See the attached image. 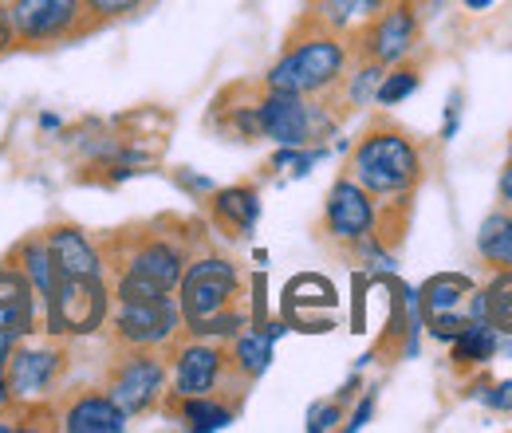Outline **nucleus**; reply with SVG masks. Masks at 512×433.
Here are the masks:
<instances>
[{"label": "nucleus", "instance_id": "f257e3e1", "mask_svg": "<svg viewBox=\"0 0 512 433\" xmlns=\"http://www.w3.org/2000/svg\"><path fill=\"white\" fill-rule=\"evenodd\" d=\"M422 158L418 146L398 130H375L367 134L351 154V178L371 197H394L418 182Z\"/></svg>", "mask_w": 512, "mask_h": 433}, {"label": "nucleus", "instance_id": "f03ea898", "mask_svg": "<svg viewBox=\"0 0 512 433\" xmlns=\"http://www.w3.org/2000/svg\"><path fill=\"white\" fill-rule=\"evenodd\" d=\"M347 71V48L331 36L316 32L300 44H292L280 60L268 67L264 83L268 91H292V95H323L327 87H335Z\"/></svg>", "mask_w": 512, "mask_h": 433}, {"label": "nucleus", "instance_id": "7ed1b4c3", "mask_svg": "<svg viewBox=\"0 0 512 433\" xmlns=\"http://www.w3.org/2000/svg\"><path fill=\"white\" fill-rule=\"evenodd\" d=\"M48 308V331L52 335H95L111 315V292L103 276H60Z\"/></svg>", "mask_w": 512, "mask_h": 433}, {"label": "nucleus", "instance_id": "20e7f679", "mask_svg": "<svg viewBox=\"0 0 512 433\" xmlns=\"http://www.w3.org/2000/svg\"><path fill=\"white\" fill-rule=\"evenodd\" d=\"M237 288H241L237 264L225 256H201V260L186 264V272L178 280V308H182L186 327L229 308Z\"/></svg>", "mask_w": 512, "mask_h": 433}, {"label": "nucleus", "instance_id": "39448f33", "mask_svg": "<svg viewBox=\"0 0 512 433\" xmlns=\"http://www.w3.org/2000/svg\"><path fill=\"white\" fill-rule=\"evenodd\" d=\"M186 272V252L174 241H146L127 260L115 300H154V296H170L178 288Z\"/></svg>", "mask_w": 512, "mask_h": 433}, {"label": "nucleus", "instance_id": "423d86ee", "mask_svg": "<svg viewBox=\"0 0 512 433\" xmlns=\"http://www.w3.org/2000/svg\"><path fill=\"white\" fill-rule=\"evenodd\" d=\"M256 123L260 134L272 138L276 146H308L327 130V115L320 107L308 103V95H292V91H268L256 103Z\"/></svg>", "mask_w": 512, "mask_h": 433}, {"label": "nucleus", "instance_id": "0eeeda50", "mask_svg": "<svg viewBox=\"0 0 512 433\" xmlns=\"http://www.w3.org/2000/svg\"><path fill=\"white\" fill-rule=\"evenodd\" d=\"M115 339L130 351H154L174 339L182 327V308L174 296H154V300H119L115 304Z\"/></svg>", "mask_w": 512, "mask_h": 433}, {"label": "nucleus", "instance_id": "6e6552de", "mask_svg": "<svg viewBox=\"0 0 512 433\" xmlns=\"http://www.w3.org/2000/svg\"><path fill=\"white\" fill-rule=\"evenodd\" d=\"M4 16L20 44H56L79 32L83 0H8Z\"/></svg>", "mask_w": 512, "mask_h": 433}, {"label": "nucleus", "instance_id": "1a4fd4ad", "mask_svg": "<svg viewBox=\"0 0 512 433\" xmlns=\"http://www.w3.org/2000/svg\"><path fill=\"white\" fill-rule=\"evenodd\" d=\"M162 390H166V367H162V359L150 355V351H134V355H127V359L115 367L111 382H107L111 402H115L127 418L146 414V410L162 398Z\"/></svg>", "mask_w": 512, "mask_h": 433}, {"label": "nucleus", "instance_id": "9d476101", "mask_svg": "<svg viewBox=\"0 0 512 433\" xmlns=\"http://www.w3.org/2000/svg\"><path fill=\"white\" fill-rule=\"evenodd\" d=\"M64 371V351L60 347H12L8 355V394L16 406H36L44 402Z\"/></svg>", "mask_w": 512, "mask_h": 433}, {"label": "nucleus", "instance_id": "9b49d317", "mask_svg": "<svg viewBox=\"0 0 512 433\" xmlns=\"http://www.w3.org/2000/svg\"><path fill=\"white\" fill-rule=\"evenodd\" d=\"M418 44V12L410 0H390L383 12L371 20L367 36H363V48H367V60L383 63V67H394L402 63Z\"/></svg>", "mask_w": 512, "mask_h": 433}, {"label": "nucleus", "instance_id": "f8f14e48", "mask_svg": "<svg viewBox=\"0 0 512 433\" xmlns=\"http://www.w3.org/2000/svg\"><path fill=\"white\" fill-rule=\"evenodd\" d=\"M323 225L335 241H347V245H359L363 237H371L375 229V197L359 186L355 178H339L331 193H327V205H323Z\"/></svg>", "mask_w": 512, "mask_h": 433}, {"label": "nucleus", "instance_id": "ddd939ff", "mask_svg": "<svg viewBox=\"0 0 512 433\" xmlns=\"http://www.w3.org/2000/svg\"><path fill=\"white\" fill-rule=\"evenodd\" d=\"M225 374V355L221 347L197 339L190 347L178 351L174 359V394L178 398H201V394H213L217 382Z\"/></svg>", "mask_w": 512, "mask_h": 433}, {"label": "nucleus", "instance_id": "4468645a", "mask_svg": "<svg viewBox=\"0 0 512 433\" xmlns=\"http://www.w3.org/2000/svg\"><path fill=\"white\" fill-rule=\"evenodd\" d=\"M44 245L56 256L60 276H103V256L79 225H56L44 233Z\"/></svg>", "mask_w": 512, "mask_h": 433}, {"label": "nucleus", "instance_id": "2eb2a0df", "mask_svg": "<svg viewBox=\"0 0 512 433\" xmlns=\"http://www.w3.org/2000/svg\"><path fill=\"white\" fill-rule=\"evenodd\" d=\"M67 433H123L127 430V414L111 402V394H83L64 410Z\"/></svg>", "mask_w": 512, "mask_h": 433}, {"label": "nucleus", "instance_id": "dca6fc26", "mask_svg": "<svg viewBox=\"0 0 512 433\" xmlns=\"http://www.w3.org/2000/svg\"><path fill=\"white\" fill-rule=\"evenodd\" d=\"M16 268H20L24 280L32 284L36 300L48 304L52 292H56V284H60V268H56V256L48 252V245H44V241H24V245H20V264H16Z\"/></svg>", "mask_w": 512, "mask_h": 433}, {"label": "nucleus", "instance_id": "f3484780", "mask_svg": "<svg viewBox=\"0 0 512 433\" xmlns=\"http://www.w3.org/2000/svg\"><path fill=\"white\" fill-rule=\"evenodd\" d=\"M213 213L217 221H225L233 233H253L256 217H260V193L249 186H229L213 197Z\"/></svg>", "mask_w": 512, "mask_h": 433}, {"label": "nucleus", "instance_id": "a211bd4d", "mask_svg": "<svg viewBox=\"0 0 512 433\" xmlns=\"http://www.w3.org/2000/svg\"><path fill=\"white\" fill-rule=\"evenodd\" d=\"M473 296V280L469 276H457V272H442L434 276L426 288H422V311L434 319V315H449V311H461V304H469Z\"/></svg>", "mask_w": 512, "mask_h": 433}, {"label": "nucleus", "instance_id": "6ab92c4d", "mask_svg": "<svg viewBox=\"0 0 512 433\" xmlns=\"http://www.w3.org/2000/svg\"><path fill=\"white\" fill-rule=\"evenodd\" d=\"M390 0H320V20L339 32V28H355V24H371Z\"/></svg>", "mask_w": 512, "mask_h": 433}, {"label": "nucleus", "instance_id": "aec40b11", "mask_svg": "<svg viewBox=\"0 0 512 433\" xmlns=\"http://www.w3.org/2000/svg\"><path fill=\"white\" fill-rule=\"evenodd\" d=\"M497 355V327L485 319H469V327L453 339V359L457 363H489Z\"/></svg>", "mask_w": 512, "mask_h": 433}, {"label": "nucleus", "instance_id": "412c9836", "mask_svg": "<svg viewBox=\"0 0 512 433\" xmlns=\"http://www.w3.org/2000/svg\"><path fill=\"white\" fill-rule=\"evenodd\" d=\"M477 248L489 264H501V268H512V217L509 213H493L481 233H477Z\"/></svg>", "mask_w": 512, "mask_h": 433}, {"label": "nucleus", "instance_id": "4be33fe9", "mask_svg": "<svg viewBox=\"0 0 512 433\" xmlns=\"http://www.w3.org/2000/svg\"><path fill=\"white\" fill-rule=\"evenodd\" d=\"M0 331L12 339H24L36 331V292L0 296Z\"/></svg>", "mask_w": 512, "mask_h": 433}, {"label": "nucleus", "instance_id": "5701e85b", "mask_svg": "<svg viewBox=\"0 0 512 433\" xmlns=\"http://www.w3.org/2000/svg\"><path fill=\"white\" fill-rule=\"evenodd\" d=\"M182 422L197 433L209 430H225L233 422V410L221 406L213 394H201V398H182Z\"/></svg>", "mask_w": 512, "mask_h": 433}, {"label": "nucleus", "instance_id": "b1692460", "mask_svg": "<svg viewBox=\"0 0 512 433\" xmlns=\"http://www.w3.org/2000/svg\"><path fill=\"white\" fill-rule=\"evenodd\" d=\"M233 363H237L241 374L260 378V374L268 371V363H272V339H268L264 331H245V335H237V343H233Z\"/></svg>", "mask_w": 512, "mask_h": 433}, {"label": "nucleus", "instance_id": "393cba45", "mask_svg": "<svg viewBox=\"0 0 512 433\" xmlns=\"http://www.w3.org/2000/svg\"><path fill=\"white\" fill-rule=\"evenodd\" d=\"M481 319L501 331H512V268L481 292Z\"/></svg>", "mask_w": 512, "mask_h": 433}, {"label": "nucleus", "instance_id": "a878e982", "mask_svg": "<svg viewBox=\"0 0 512 433\" xmlns=\"http://www.w3.org/2000/svg\"><path fill=\"white\" fill-rule=\"evenodd\" d=\"M414 91H418V71H414V67H398V71L383 75L375 99H379L383 107H394V103H402V99L414 95Z\"/></svg>", "mask_w": 512, "mask_h": 433}, {"label": "nucleus", "instance_id": "bb28decb", "mask_svg": "<svg viewBox=\"0 0 512 433\" xmlns=\"http://www.w3.org/2000/svg\"><path fill=\"white\" fill-rule=\"evenodd\" d=\"M245 327V315H237V311H217V315H209V319H197L190 323V335L193 339H213V335H237Z\"/></svg>", "mask_w": 512, "mask_h": 433}, {"label": "nucleus", "instance_id": "cd10ccee", "mask_svg": "<svg viewBox=\"0 0 512 433\" xmlns=\"http://www.w3.org/2000/svg\"><path fill=\"white\" fill-rule=\"evenodd\" d=\"M379 83H383V63H367L363 71H355V79H351V103L367 107L375 99Z\"/></svg>", "mask_w": 512, "mask_h": 433}, {"label": "nucleus", "instance_id": "c85d7f7f", "mask_svg": "<svg viewBox=\"0 0 512 433\" xmlns=\"http://www.w3.org/2000/svg\"><path fill=\"white\" fill-rule=\"evenodd\" d=\"M142 4L146 0H83V12H91L95 20H119V16H130Z\"/></svg>", "mask_w": 512, "mask_h": 433}, {"label": "nucleus", "instance_id": "c756f323", "mask_svg": "<svg viewBox=\"0 0 512 433\" xmlns=\"http://www.w3.org/2000/svg\"><path fill=\"white\" fill-rule=\"evenodd\" d=\"M339 402H320V406H312V414H308V430L312 433H323V430H335L339 426Z\"/></svg>", "mask_w": 512, "mask_h": 433}, {"label": "nucleus", "instance_id": "7c9ffc66", "mask_svg": "<svg viewBox=\"0 0 512 433\" xmlns=\"http://www.w3.org/2000/svg\"><path fill=\"white\" fill-rule=\"evenodd\" d=\"M12 347H16V339L0 331V410L12 406V394H8V355H12Z\"/></svg>", "mask_w": 512, "mask_h": 433}, {"label": "nucleus", "instance_id": "2f4dec72", "mask_svg": "<svg viewBox=\"0 0 512 433\" xmlns=\"http://www.w3.org/2000/svg\"><path fill=\"white\" fill-rule=\"evenodd\" d=\"M371 410H375V394H367V398L359 402V410L351 414V422H347V430H363V426H367V418H371Z\"/></svg>", "mask_w": 512, "mask_h": 433}, {"label": "nucleus", "instance_id": "473e14b6", "mask_svg": "<svg viewBox=\"0 0 512 433\" xmlns=\"http://www.w3.org/2000/svg\"><path fill=\"white\" fill-rule=\"evenodd\" d=\"M489 406H493V410H512V382H501V386L489 394Z\"/></svg>", "mask_w": 512, "mask_h": 433}, {"label": "nucleus", "instance_id": "72a5a7b5", "mask_svg": "<svg viewBox=\"0 0 512 433\" xmlns=\"http://www.w3.org/2000/svg\"><path fill=\"white\" fill-rule=\"evenodd\" d=\"M12 44H16V36H12V28H8V16H4V4H0V56H4Z\"/></svg>", "mask_w": 512, "mask_h": 433}, {"label": "nucleus", "instance_id": "f704fd0d", "mask_svg": "<svg viewBox=\"0 0 512 433\" xmlns=\"http://www.w3.org/2000/svg\"><path fill=\"white\" fill-rule=\"evenodd\" d=\"M501 201H505V205H512V162H509V170L501 174Z\"/></svg>", "mask_w": 512, "mask_h": 433}, {"label": "nucleus", "instance_id": "c9c22d12", "mask_svg": "<svg viewBox=\"0 0 512 433\" xmlns=\"http://www.w3.org/2000/svg\"><path fill=\"white\" fill-rule=\"evenodd\" d=\"M465 4H469V8H473V12H481V8H489V4H493V0H465Z\"/></svg>", "mask_w": 512, "mask_h": 433}, {"label": "nucleus", "instance_id": "e433bc0d", "mask_svg": "<svg viewBox=\"0 0 512 433\" xmlns=\"http://www.w3.org/2000/svg\"><path fill=\"white\" fill-rule=\"evenodd\" d=\"M16 430V426H4V422H0V433H12Z\"/></svg>", "mask_w": 512, "mask_h": 433}]
</instances>
